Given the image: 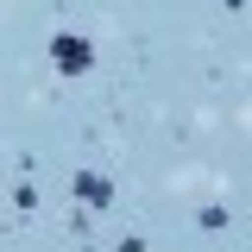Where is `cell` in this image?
Returning a JSON list of instances; mask_svg holds the SVG:
<instances>
[{"instance_id":"cell-1","label":"cell","mask_w":252,"mask_h":252,"mask_svg":"<svg viewBox=\"0 0 252 252\" xmlns=\"http://www.w3.org/2000/svg\"><path fill=\"white\" fill-rule=\"evenodd\" d=\"M51 63H57L63 76H82V69L94 63V51H89V38H76V32H57V38H51Z\"/></svg>"},{"instance_id":"cell-2","label":"cell","mask_w":252,"mask_h":252,"mask_svg":"<svg viewBox=\"0 0 252 252\" xmlns=\"http://www.w3.org/2000/svg\"><path fill=\"white\" fill-rule=\"evenodd\" d=\"M69 189H76V195H82L89 208H107V202H114V189H107V177H89V170H82V177H69Z\"/></svg>"}]
</instances>
